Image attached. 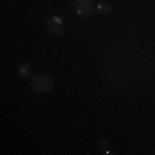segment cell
<instances>
[{"instance_id":"1","label":"cell","mask_w":155,"mask_h":155,"mask_svg":"<svg viewBox=\"0 0 155 155\" xmlns=\"http://www.w3.org/2000/svg\"><path fill=\"white\" fill-rule=\"evenodd\" d=\"M31 88L36 91V93H47L54 88V79L45 74V72H38L31 78Z\"/></svg>"},{"instance_id":"2","label":"cell","mask_w":155,"mask_h":155,"mask_svg":"<svg viewBox=\"0 0 155 155\" xmlns=\"http://www.w3.org/2000/svg\"><path fill=\"white\" fill-rule=\"evenodd\" d=\"M72 7H74L78 16L81 17H91L97 11L93 0H72Z\"/></svg>"},{"instance_id":"3","label":"cell","mask_w":155,"mask_h":155,"mask_svg":"<svg viewBox=\"0 0 155 155\" xmlns=\"http://www.w3.org/2000/svg\"><path fill=\"white\" fill-rule=\"evenodd\" d=\"M64 29H66V24H64V19H62V17L54 16L47 21V31H48V33L59 36V35L64 33Z\"/></svg>"},{"instance_id":"4","label":"cell","mask_w":155,"mask_h":155,"mask_svg":"<svg viewBox=\"0 0 155 155\" xmlns=\"http://www.w3.org/2000/svg\"><path fill=\"white\" fill-rule=\"evenodd\" d=\"M97 11H98V14H102V16H107V14L112 12V5L109 2H100L98 5H97Z\"/></svg>"},{"instance_id":"5","label":"cell","mask_w":155,"mask_h":155,"mask_svg":"<svg viewBox=\"0 0 155 155\" xmlns=\"http://www.w3.org/2000/svg\"><path fill=\"white\" fill-rule=\"evenodd\" d=\"M17 72L22 78H31V66H29L28 62H22L21 66H19V69H17Z\"/></svg>"}]
</instances>
